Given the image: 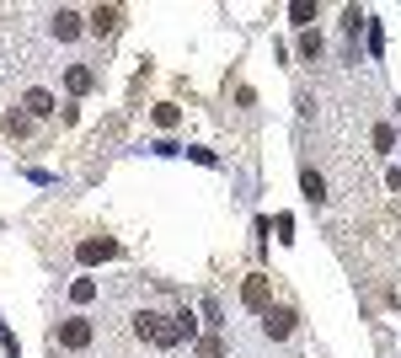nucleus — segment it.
<instances>
[{"label": "nucleus", "instance_id": "obj_2", "mask_svg": "<svg viewBox=\"0 0 401 358\" xmlns=\"http://www.w3.org/2000/svg\"><path fill=\"white\" fill-rule=\"evenodd\" d=\"M54 342L70 347V353H81V347H91V321H81V316H70V321L54 332Z\"/></svg>", "mask_w": 401, "mask_h": 358}, {"label": "nucleus", "instance_id": "obj_10", "mask_svg": "<svg viewBox=\"0 0 401 358\" xmlns=\"http://www.w3.org/2000/svg\"><path fill=\"white\" fill-rule=\"evenodd\" d=\"M70 299H81V305H86V299H97V284H91V278H75V284H70Z\"/></svg>", "mask_w": 401, "mask_h": 358}, {"label": "nucleus", "instance_id": "obj_5", "mask_svg": "<svg viewBox=\"0 0 401 358\" xmlns=\"http://www.w3.org/2000/svg\"><path fill=\"white\" fill-rule=\"evenodd\" d=\"M75 257H81V262H107V257H118V241H81Z\"/></svg>", "mask_w": 401, "mask_h": 358}, {"label": "nucleus", "instance_id": "obj_13", "mask_svg": "<svg viewBox=\"0 0 401 358\" xmlns=\"http://www.w3.org/2000/svg\"><path fill=\"white\" fill-rule=\"evenodd\" d=\"M300 54H305V59H321V33H305L300 37Z\"/></svg>", "mask_w": 401, "mask_h": 358}, {"label": "nucleus", "instance_id": "obj_12", "mask_svg": "<svg viewBox=\"0 0 401 358\" xmlns=\"http://www.w3.org/2000/svg\"><path fill=\"white\" fill-rule=\"evenodd\" d=\"M289 16H294V22H316V6H310V0H294V6H289Z\"/></svg>", "mask_w": 401, "mask_h": 358}, {"label": "nucleus", "instance_id": "obj_3", "mask_svg": "<svg viewBox=\"0 0 401 358\" xmlns=\"http://www.w3.org/2000/svg\"><path fill=\"white\" fill-rule=\"evenodd\" d=\"M294 321H300L294 311H267V316H262V332L273 337V342H284V337L294 332Z\"/></svg>", "mask_w": 401, "mask_h": 358}, {"label": "nucleus", "instance_id": "obj_15", "mask_svg": "<svg viewBox=\"0 0 401 358\" xmlns=\"http://www.w3.org/2000/svg\"><path fill=\"white\" fill-rule=\"evenodd\" d=\"M390 144H396V134H390L385 123H380V129H375V150H390Z\"/></svg>", "mask_w": 401, "mask_h": 358}, {"label": "nucleus", "instance_id": "obj_14", "mask_svg": "<svg viewBox=\"0 0 401 358\" xmlns=\"http://www.w3.org/2000/svg\"><path fill=\"white\" fill-rule=\"evenodd\" d=\"M156 123H161V129H177V108H171V102H161V108H156Z\"/></svg>", "mask_w": 401, "mask_h": 358}, {"label": "nucleus", "instance_id": "obj_4", "mask_svg": "<svg viewBox=\"0 0 401 358\" xmlns=\"http://www.w3.org/2000/svg\"><path fill=\"white\" fill-rule=\"evenodd\" d=\"M118 27H123V11H118V6H97V11H91V33H97V37H112Z\"/></svg>", "mask_w": 401, "mask_h": 358}, {"label": "nucleus", "instance_id": "obj_8", "mask_svg": "<svg viewBox=\"0 0 401 358\" xmlns=\"http://www.w3.org/2000/svg\"><path fill=\"white\" fill-rule=\"evenodd\" d=\"M54 37H75V33H81V16H75V11H54Z\"/></svg>", "mask_w": 401, "mask_h": 358}, {"label": "nucleus", "instance_id": "obj_9", "mask_svg": "<svg viewBox=\"0 0 401 358\" xmlns=\"http://www.w3.org/2000/svg\"><path fill=\"white\" fill-rule=\"evenodd\" d=\"M305 198H310V203H321V198H327V182H321V171H305Z\"/></svg>", "mask_w": 401, "mask_h": 358}, {"label": "nucleus", "instance_id": "obj_1", "mask_svg": "<svg viewBox=\"0 0 401 358\" xmlns=\"http://www.w3.org/2000/svg\"><path fill=\"white\" fill-rule=\"evenodd\" d=\"M241 299H246V311L267 316V311H273V278H267V273H246L241 278Z\"/></svg>", "mask_w": 401, "mask_h": 358}, {"label": "nucleus", "instance_id": "obj_11", "mask_svg": "<svg viewBox=\"0 0 401 358\" xmlns=\"http://www.w3.org/2000/svg\"><path fill=\"white\" fill-rule=\"evenodd\" d=\"M198 358H225V342L219 337H198Z\"/></svg>", "mask_w": 401, "mask_h": 358}, {"label": "nucleus", "instance_id": "obj_6", "mask_svg": "<svg viewBox=\"0 0 401 358\" xmlns=\"http://www.w3.org/2000/svg\"><path fill=\"white\" fill-rule=\"evenodd\" d=\"M64 86H70L75 96L91 91V86H97V70H86V64H70V70H64Z\"/></svg>", "mask_w": 401, "mask_h": 358}, {"label": "nucleus", "instance_id": "obj_7", "mask_svg": "<svg viewBox=\"0 0 401 358\" xmlns=\"http://www.w3.org/2000/svg\"><path fill=\"white\" fill-rule=\"evenodd\" d=\"M22 108L33 112V118H49V112H54V96H49V91H27V96H22Z\"/></svg>", "mask_w": 401, "mask_h": 358}]
</instances>
